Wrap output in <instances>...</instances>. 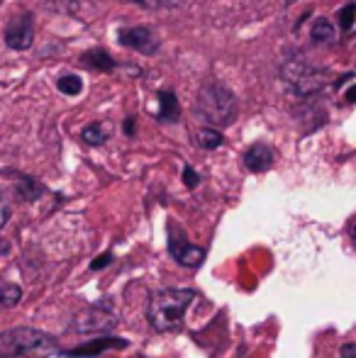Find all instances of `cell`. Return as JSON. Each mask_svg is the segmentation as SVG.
<instances>
[{
  "mask_svg": "<svg viewBox=\"0 0 356 358\" xmlns=\"http://www.w3.org/2000/svg\"><path fill=\"white\" fill-rule=\"evenodd\" d=\"M195 300V290L190 287H171L152 295L147 307V320L157 331H173L183 322L185 310Z\"/></svg>",
  "mask_w": 356,
  "mask_h": 358,
  "instance_id": "cell-1",
  "label": "cell"
},
{
  "mask_svg": "<svg viewBox=\"0 0 356 358\" xmlns=\"http://www.w3.org/2000/svg\"><path fill=\"white\" fill-rule=\"evenodd\" d=\"M198 115L210 127H227L237 117V98L229 88H225L218 80H210L198 93Z\"/></svg>",
  "mask_w": 356,
  "mask_h": 358,
  "instance_id": "cell-2",
  "label": "cell"
},
{
  "mask_svg": "<svg viewBox=\"0 0 356 358\" xmlns=\"http://www.w3.org/2000/svg\"><path fill=\"white\" fill-rule=\"evenodd\" d=\"M59 351L57 341L49 334L29 327H17L0 334V358H22V356H49Z\"/></svg>",
  "mask_w": 356,
  "mask_h": 358,
  "instance_id": "cell-3",
  "label": "cell"
},
{
  "mask_svg": "<svg viewBox=\"0 0 356 358\" xmlns=\"http://www.w3.org/2000/svg\"><path fill=\"white\" fill-rule=\"evenodd\" d=\"M280 73H283L285 83H288L298 95L318 93V90L325 88V83H327V78H329L327 71H320V69L310 66L308 62H300V59L288 62L283 69H280Z\"/></svg>",
  "mask_w": 356,
  "mask_h": 358,
  "instance_id": "cell-4",
  "label": "cell"
},
{
  "mask_svg": "<svg viewBox=\"0 0 356 358\" xmlns=\"http://www.w3.org/2000/svg\"><path fill=\"white\" fill-rule=\"evenodd\" d=\"M169 251H171L173 261H178L185 268H198L205 261V251L200 246L190 244L183 231L176 229V227H171V231H169Z\"/></svg>",
  "mask_w": 356,
  "mask_h": 358,
  "instance_id": "cell-5",
  "label": "cell"
},
{
  "mask_svg": "<svg viewBox=\"0 0 356 358\" xmlns=\"http://www.w3.org/2000/svg\"><path fill=\"white\" fill-rule=\"evenodd\" d=\"M32 42H34V24L29 13H22L5 27V44L10 49H15V52H24V49L32 47Z\"/></svg>",
  "mask_w": 356,
  "mask_h": 358,
  "instance_id": "cell-6",
  "label": "cell"
},
{
  "mask_svg": "<svg viewBox=\"0 0 356 358\" xmlns=\"http://www.w3.org/2000/svg\"><path fill=\"white\" fill-rule=\"evenodd\" d=\"M118 39L122 47L134 49V52H142V54L157 52V39H154V34L147 27H122L118 32Z\"/></svg>",
  "mask_w": 356,
  "mask_h": 358,
  "instance_id": "cell-7",
  "label": "cell"
},
{
  "mask_svg": "<svg viewBox=\"0 0 356 358\" xmlns=\"http://www.w3.org/2000/svg\"><path fill=\"white\" fill-rule=\"evenodd\" d=\"M113 349H127V341L118 339V336H103V339H95V341H90V344L78 346V349L64 351V356L93 358V356H100V354H105V351H113Z\"/></svg>",
  "mask_w": 356,
  "mask_h": 358,
  "instance_id": "cell-8",
  "label": "cell"
},
{
  "mask_svg": "<svg viewBox=\"0 0 356 358\" xmlns=\"http://www.w3.org/2000/svg\"><path fill=\"white\" fill-rule=\"evenodd\" d=\"M244 166H247L249 171H254V173L269 171L271 166H273V151H271V146L266 144L249 146L247 154H244Z\"/></svg>",
  "mask_w": 356,
  "mask_h": 358,
  "instance_id": "cell-9",
  "label": "cell"
},
{
  "mask_svg": "<svg viewBox=\"0 0 356 358\" xmlns=\"http://www.w3.org/2000/svg\"><path fill=\"white\" fill-rule=\"evenodd\" d=\"M15 193H17L24 203H34V200L44 193V188H42V183H37V180L29 178V176H15Z\"/></svg>",
  "mask_w": 356,
  "mask_h": 358,
  "instance_id": "cell-10",
  "label": "cell"
},
{
  "mask_svg": "<svg viewBox=\"0 0 356 358\" xmlns=\"http://www.w3.org/2000/svg\"><path fill=\"white\" fill-rule=\"evenodd\" d=\"M180 115V108H178V100L171 90H162L159 93V120L162 122H176Z\"/></svg>",
  "mask_w": 356,
  "mask_h": 358,
  "instance_id": "cell-11",
  "label": "cell"
},
{
  "mask_svg": "<svg viewBox=\"0 0 356 358\" xmlns=\"http://www.w3.org/2000/svg\"><path fill=\"white\" fill-rule=\"evenodd\" d=\"M81 62L86 64L88 69H95V71H113L115 69V62L113 57H110L108 52H103V49H90L81 57Z\"/></svg>",
  "mask_w": 356,
  "mask_h": 358,
  "instance_id": "cell-12",
  "label": "cell"
},
{
  "mask_svg": "<svg viewBox=\"0 0 356 358\" xmlns=\"http://www.w3.org/2000/svg\"><path fill=\"white\" fill-rule=\"evenodd\" d=\"M310 37H313V42H318V44H329V42H334V37H337V29H334V24L329 22V20L320 17V20H315L313 29H310Z\"/></svg>",
  "mask_w": 356,
  "mask_h": 358,
  "instance_id": "cell-13",
  "label": "cell"
},
{
  "mask_svg": "<svg viewBox=\"0 0 356 358\" xmlns=\"http://www.w3.org/2000/svg\"><path fill=\"white\" fill-rule=\"evenodd\" d=\"M195 142H198L200 149H205V151H213V149H218V146L222 144V134H220L218 129H213V127H208V129H200V132H198V137H195Z\"/></svg>",
  "mask_w": 356,
  "mask_h": 358,
  "instance_id": "cell-14",
  "label": "cell"
},
{
  "mask_svg": "<svg viewBox=\"0 0 356 358\" xmlns=\"http://www.w3.org/2000/svg\"><path fill=\"white\" fill-rule=\"evenodd\" d=\"M337 22H339V27H342L344 32H349V29L354 27V22H356V3H347L344 8L337 10Z\"/></svg>",
  "mask_w": 356,
  "mask_h": 358,
  "instance_id": "cell-15",
  "label": "cell"
},
{
  "mask_svg": "<svg viewBox=\"0 0 356 358\" xmlns=\"http://www.w3.org/2000/svg\"><path fill=\"white\" fill-rule=\"evenodd\" d=\"M57 88L62 90L64 95H78L83 90V83L78 76H62V78L57 80Z\"/></svg>",
  "mask_w": 356,
  "mask_h": 358,
  "instance_id": "cell-16",
  "label": "cell"
},
{
  "mask_svg": "<svg viewBox=\"0 0 356 358\" xmlns=\"http://www.w3.org/2000/svg\"><path fill=\"white\" fill-rule=\"evenodd\" d=\"M20 297H22V290H20V285H3V287H0V305H3V307L17 305Z\"/></svg>",
  "mask_w": 356,
  "mask_h": 358,
  "instance_id": "cell-17",
  "label": "cell"
},
{
  "mask_svg": "<svg viewBox=\"0 0 356 358\" xmlns=\"http://www.w3.org/2000/svg\"><path fill=\"white\" fill-rule=\"evenodd\" d=\"M81 137L86 139L88 144H95V146H100L108 139V134H105V129H103V124H88L86 129L81 132Z\"/></svg>",
  "mask_w": 356,
  "mask_h": 358,
  "instance_id": "cell-18",
  "label": "cell"
},
{
  "mask_svg": "<svg viewBox=\"0 0 356 358\" xmlns=\"http://www.w3.org/2000/svg\"><path fill=\"white\" fill-rule=\"evenodd\" d=\"M120 3H137L144 8H162V5H173L176 0H120Z\"/></svg>",
  "mask_w": 356,
  "mask_h": 358,
  "instance_id": "cell-19",
  "label": "cell"
},
{
  "mask_svg": "<svg viewBox=\"0 0 356 358\" xmlns=\"http://www.w3.org/2000/svg\"><path fill=\"white\" fill-rule=\"evenodd\" d=\"M183 183L188 185V188H195V185L200 183V176L195 173V171L190 169V166H185V169H183Z\"/></svg>",
  "mask_w": 356,
  "mask_h": 358,
  "instance_id": "cell-20",
  "label": "cell"
},
{
  "mask_svg": "<svg viewBox=\"0 0 356 358\" xmlns=\"http://www.w3.org/2000/svg\"><path fill=\"white\" fill-rule=\"evenodd\" d=\"M110 261H113V254H110V251H105L103 256H98V259H93V264H90V268H93V271H103L105 266L110 264Z\"/></svg>",
  "mask_w": 356,
  "mask_h": 358,
  "instance_id": "cell-21",
  "label": "cell"
},
{
  "mask_svg": "<svg viewBox=\"0 0 356 358\" xmlns=\"http://www.w3.org/2000/svg\"><path fill=\"white\" fill-rule=\"evenodd\" d=\"M339 356L342 358H356V344H344L339 349Z\"/></svg>",
  "mask_w": 356,
  "mask_h": 358,
  "instance_id": "cell-22",
  "label": "cell"
},
{
  "mask_svg": "<svg viewBox=\"0 0 356 358\" xmlns=\"http://www.w3.org/2000/svg\"><path fill=\"white\" fill-rule=\"evenodd\" d=\"M8 217H10V210L5 208V203H3V198H0V227L8 222Z\"/></svg>",
  "mask_w": 356,
  "mask_h": 358,
  "instance_id": "cell-23",
  "label": "cell"
},
{
  "mask_svg": "<svg viewBox=\"0 0 356 358\" xmlns=\"http://www.w3.org/2000/svg\"><path fill=\"white\" fill-rule=\"evenodd\" d=\"M344 100H347V103H356V85H352V88L344 93Z\"/></svg>",
  "mask_w": 356,
  "mask_h": 358,
  "instance_id": "cell-24",
  "label": "cell"
},
{
  "mask_svg": "<svg viewBox=\"0 0 356 358\" xmlns=\"http://www.w3.org/2000/svg\"><path fill=\"white\" fill-rule=\"evenodd\" d=\"M349 236H352V241H354V246H356V217L349 220Z\"/></svg>",
  "mask_w": 356,
  "mask_h": 358,
  "instance_id": "cell-25",
  "label": "cell"
},
{
  "mask_svg": "<svg viewBox=\"0 0 356 358\" xmlns=\"http://www.w3.org/2000/svg\"><path fill=\"white\" fill-rule=\"evenodd\" d=\"M124 132H127V134L134 132V120H127V122H124Z\"/></svg>",
  "mask_w": 356,
  "mask_h": 358,
  "instance_id": "cell-26",
  "label": "cell"
}]
</instances>
